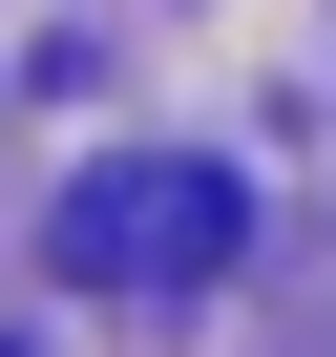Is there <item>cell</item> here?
Instances as JSON below:
<instances>
[{"mask_svg":"<svg viewBox=\"0 0 336 357\" xmlns=\"http://www.w3.org/2000/svg\"><path fill=\"white\" fill-rule=\"evenodd\" d=\"M43 252H63L84 294H211V273L252 252V190H231V168H84Z\"/></svg>","mask_w":336,"mask_h":357,"instance_id":"6da1fadb","label":"cell"}]
</instances>
